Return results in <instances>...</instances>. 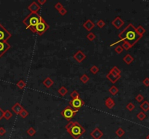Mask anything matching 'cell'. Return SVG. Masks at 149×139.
Wrapping results in <instances>:
<instances>
[{
    "mask_svg": "<svg viewBox=\"0 0 149 139\" xmlns=\"http://www.w3.org/2000/svg\"><path fill=\"white\" fill-rule=\"evenodd\" d=\"M13 112L10 110H7L6 111H5V112H4V118L7 120H10L13 118Z\"/></svg>",
    "mask_w": 149,
    "mask_h": 139,
    "instance_id": "obj_23",
    "label": "cell"
},
{
    "mask_svg": "<svg viewBox=\"0 0 149 139\" xmlns=\"http://www.w3.org/2000/svg\"><path fill=\"white\" fill-rule=\"evenodd\" d=\"M24 109V107L18 102H16L15 104H14L13 106L11 108V110L14 113H15L16 114H19L20 113V112L22 111Z\"/></svg>",
    "mask_w": 149,
    "mask_h": 139,
    "instance_id": "obj_14",
    "label": "cell"
},
{
    "mask_svg": "<svg viewBox=\"0 0 149 139\" xmlns=\"http://www.w3.org/2000/svg\"><path fill=\"white\" fill-rule=\"evenodd\" d=\"M123 61L126 63L127 64H130L131 63L134 61V57L132 56H131L129 54H127V55H125L123 58Z\"/></svg>",
    "mask_w": 149,
    "mask_h": 139,
    "instance_id": "obj_19",
    "label": "cell"
},
{
    "mask_svg": "<svg viewBox=\"0 0 149 139\" xmlns=\"http://www.w3.org/2000/svg\"><path fill=\"white\" fill-rule=\"evenodd\" d=\"M146 139H149V134H148V136L146 137Z\"/></svg>",
    "mask_w": 149,
    "mask_h": 139,
    "instance_id": "obj_45",
    "label": "cell"
},
{
    "mask_svg": "<svg viewBox=\"0 0 149 139\" xmlns=\"http://www.w3.org/2000/svg\"><path fill=\"white\" fill-rule=\"evenodd\" d=\"M70 96H71V97L72 98V99L77 98H80V94H79V93L76 90H73V91L71 93Z\"/></svg>",
    "mask_w": 149,
    "mask_h": 139,
    "instance_id": "obj_32",
    "label": "cell"
},
{
    "mask_svg": "<svg viewBox=\"0 0 149 139\" xmlns=\"http://www.w3.org/2000/svg\"><path fill=\"white\" fill-rule=\"evenodd\" d=\"M67 132L74 139H79L85 132L84 128L77 121H70L65 127Z\"/></svg>",
    "mask_w": 149,
    "mask_h": 139,
    "instance_id": "obj_2",
    "label": "cell"
},
{
    "mask_svg": "<svg viewBox=\"0 0 149 139\" xmlns=\"http://www.w3.org/2000/svg\"><path fill=\"white\" fill-rule=\"evenodd\" d=\"M78 112L79 111H76V110H73V109L68 105L67 106H66V107L61 111V116H63L67 121L70 122V121L71 120V119L74 117Z\"/></svg>",
    "mask_w": 149,
    "mask_h": 139,
    "instance_id": "obj_5",
    "label": "cell"
},
{
    "mask_svg": "<svg viewBox=\"0 0 149 139\" xmlns=\"http://www.w3.org/2000/svg\"><path fill=\"white\" fill-rule=\"evenodd\" d=\"M12 37V34L0 23V41L7 42Z\"/></svg>",
    "mask_w": 149,
    "mask_h": 139,
    "instance_id": "obj_7",
    "label": "cell"
},
{
    "mask_svg": "<svg viewBox=\"0 0 149 139\" xmlns=\"http://www.w3.org/2000/svg\"><path fill=\"white\" fill-rule=\"evenodd\" d=\"M114 51H115V52H116L118 54H122V52H123L124 49H123V48H122L121 45H118V46H116Z\"/></svg>",
    "mask_w": 149,
    "mask_h": 139,
    "instance_id": "obj_35",
    "label": "cell"
},
{
    "mask_svg": "<svg viewBox=\"0 0 149 139\" xmlns=\"http://www.w3.org/2000/svg\"><path fill=\"white\" fill-rule=\"evenodd\" d=\"M11 48V45L7 42L0 41V58L4 55L9 49Z\"/></svg>",
    "mask_w": 149,
    "mask_h": 139,
    "instance_id": "obj_8",
    "label": "cell"
},
{
    "mask_svg": "<svg viewBox=\"0 0 149 139\" xmlns=\"http://www.w3.org/2000/svg\"><path fill=\"white\" fill-rule=\"evenodd\" d=\"M146 118V114H145L144 112H140L137 114V118L140 121H142L144 120Z\"/></svg>",
    "mask_w": 149,
    "mask_h": 139,
    "instance_id": "obj_30",
    "label": "cell"
},
{
    "mask_svg": "<svg viewBox=\"0 0 149 139\" xmlns=\"http://www.w3.org/2000/svg\"><path fill=\"white\" fill-rule=\"evenodd\" d=\"M111 24L114 27H115L116 29L119 30L124 25V22L119 16H118V17L115 18V19L111 22Z\"/></svg>",
    "mask_w": 149,
    "mask_h": 139,
    "instance_id": "obj_11",
    "label": "cell"
},
{
    "mask_svg": "<svg viewBox=\"0 0 149 139\" xmlns=\"http://www.w3.org/2000/svg\"><path fill=\"white\" fill-rule=\"evenodd\" d=\"M42 84H43V85H44L47 88H51V87L53 86L54 81H53V80L52 78H50L49 77H47V78H46L43 80Z\"/></svg>",
    "mask_w": 149,
    "mask_h": 139,
    "instance_id": "obj_16",
    "label": "cell"
},
{
    "mask_svg": "<svg viewBox=\"0 0 149 139\" xmlns=\"http://www.w3.org/2000/svg\"><path fill=\"white\" fill-rule=\"evenodd\" d=\"M40 6H41V5H43V4H44L46 2H47V0H38L37 2H36Z\"/></svg>",
    "mask_w": 149,
    "mask_h": 139,
    "instance_id": "obj_43",
    "label": "cell"
},
{
    "mask_svg": "<svg viewBox=\"0 0 149 139\" xmlns=\"http://www.w3.org/2000/svg\"><path fill=\"white\" fill-rule=\"evenodd\" d=\"M140 107L144 112H147L149 110V102L147 101L143 102L142 104L140 105Z\"/></svg>",
    "mask_w": 149,
    "mask_h": 139,
    "instance_id": "obj_21",
    "label": "cell"
},
{
    "mask_svg": "<svg viewBox=\"0 0 149 139\" xmlns=\"http://www.w3.org/2000/svg\"><path fill=\"white\" fill-rule=\"evenodd\" d=\"M68 89H67L64 86H61V87L58 88V93L61 95V96H65L68 94Z\"/></svg>",
    "mask_w": 149,
    "mask_h": 139,
    "instance_id": "obj_20",
    "label": "cell"
},
{
    "mask_svg": "<svg viewBox=\"0 0 149 139\" xmlns=\"http://www.w3.org/2000/svg\"><path fill=\"white\" fill-rule=\"evenodd\" d=\"M16 86H17V87H18V88H20V89H23V88H26V82H25L24 80H20L16 84Z\"/></svg>",
    "mask_w": 149,
    "mask_h": 139,
    "instance_id": "obj_25",
    "label": "cell"
},
{
    "mask_svg": "<svg viewBox=\"0 0 149 139\" xmlns=\"http://www.w3.org/2000/svg\"><path fill=\"white\" fill-rule=\"evenodd\" d=\"M109 92L112 96H116L119 93V89L116 86L113 85L112 86L110 87V88L109 89Z\"/></svg>",
    "mask_w": 149,
    "mask_h": 139,
    "instance_id": "obj_22",
    "label": "cell"
},
{
    "mask_svg": "<svg viewBox=\"0 0 149 139\" xmlns=\"http://www.w3.org/2000/svg\"><path fill=\"white\" fill-rule=\"evenodd\" d=\"M96 25H97V26L98 28H103L106 26V22H105V21L103 20H99L97 21V22Z\"/></svg>",
    "mask_w": 149,
    "mask_h": 139,
    "instance_id": "obj_37",
    "label": "cell"
},
{
    "mask_svg": "<svg viewBox=\"0 0 149 139\" xmlns=\"http://www.w3.org/2000/svg\"><path fill=\"white\" fill-rule=\"evenodd\" d=\"M80 80L82 82V84H87L88 81L89 80V77L87 75H86V74H83V75L80 77Z\"/></svg>",
    "mask_w": 149,
    "mask_h": 139,
    "instance_id": "obj_26",
    "label": "cell"
},
{
    "mask_svg": "<svg viewBox=\"0 0 149 139\" xmlns=\"http://www.w3.org/2000/svg\"><path fill=\"white\" fill-rule=\"evenodd\" d=\"M136 31H137V34L142 37L143 34L145 33V29L143 28L142 26H139L137 28H136Z\"/></svg>",
    "mask_w": 149,
    "mask_h": 139,
    "instance_id": "obj_24",
    "label": "cell"
},
{
    "mask_svg": "<svg viewBox=\"0 0 149 139\" xmlns=\"http://www.w3.org/2000/svg\"><path fill=\"white\" fill-rule=\"evenodd\" d=\"M105 105H106V106L107 107V108H109L110 110H111V109H113L114 106H115V102H114V100L111 97H108L106 100H105Z\"/></svg>",
    "mask_w": 149,
    "mask_h": 139,
    "instance_id": "obj_15",
    "label": "cell"
},
{
    "mask_svg": "<svg viewBox=\"0 0 149 139\" xmlns=\"http://www.w3.org/2000/svg\"><path fill=\"white\" fill-rule=\"evenodd\" d=\"M95 27V24L91 20H87L84 24H83V28L84 29H86L87 31L90 32L93 28Z\"/></svg>",
    "mask_w": 149,
    "mask_h": 139,
    "instance_id": "obj_13",
    "label": "cell"
},
{
    "mask_svg": "<svg viewBox=\"0 0 149 139\" xmlns=\"http://www.w3.org/2000/svg\"><path fill=\"white\" fill-rule=\"evenodd\" d=\"M135 100L137 102L140 103V102H142V101L144 100V97H143V96H142V94H138V95L136 96Z\"/></svg>",
    "mask_w": 149,
    "mask_h": 139,
    "instance_id": "obj_38",
    "label": "cell"
},
{
    "mask_svg": "<svg viewBox=\"0 0 149 139\" xmlns=\"http://www.w3.org/2000/svg\"><path fill=\"white\" fill-rule=\"evenodd\" d=\"M87 38L88 39L89 42H92L96 38V35L94 33H92V32H89L88 34L87 35Z\"/></svg>",
    "mask_w": 149,
    "mask_h": 139,
    "instance_id": "obj_31",
    "label": "cell"
},
{
    "mask_svg": "<svg viewBox=\"0 0 149 139\" xmlns=\"http://www.w3.org/2000/svg\"><path fill=\"white\" fill-rule=\"evenodd\" d=\"M26 133H27L29 136H31V137H33V136H35V134L36 133V130L34 129V128L31 127V128H29L27 130H26Z\"/></svg>",
    "mask_w": 149,
    "mask_h": 139,
    "instance_id": "obj_28",
    "label": "cell"
},
{
    "mask_svg": "<svg viewBox=\"0 0 149 139\" xmlns=\"http://www.w3.org/2000/svg\"><path fill=\"white\" fill-rule=\"evenodd\" d=\"M142 84H144V86H145L146 87L149 86V78H145L143 80H142Z\"/></svg>",
    "mask_w": 149,
    "mask_h": 139,
    "instance_id": "obj_41",
    "label": "cell"
},
{
    "mask_svg": "<svg viewBox=\"0 0 149 139\" xmlns=\"http://www.w3.org/2000/svg\"><path fill=\"white\" fill-rule=\"evenodd\" d=\"M54 7H55V10H57L58 11H60L61 9H63V8L64 7L63 6V4H61V2H58L57 4H55Z\"/></svg>",
    "mask_w": 149,
    "mask_h": 139,
    "instance_id": "obj_39",
    "label": "cell"
},
{
    "mask_svg": "<svg viewBox=\"0 0 149 139\" xmlns=\"http://www.w3.org/2000/svg\"><path fill=\"white\" fill-rule=\"evenodd\" d=\"M106 78L109 80V81H111V83L113 84H115L120 78H121V76H112L111 75L110 73H108L106 75Z\"/></svg>",
    "mask_w": 149,
    "mask_h": 139,
    "instance_id": "obj_17",
    "label": "cell"
},
{
    "mask_svg": "<svg viewBox=\"0 0 149 139\" xmlns=\"http://www.w3.org/2000/svg\"><path fill=\"white\" fill-rule=\"evenodd\" d=\"M84 105V102L81 98H77L74 99H71L69 102V106L74 110L79 111L81 107Z\"/></svg>",
    "mask_w": 149,
    "mask_h": 139,
    "instance_id": "obj_6",
    "label": "cell"
},
{
    "mask_svg": "<svg viewBox=\"0 0 149 139\" xmlns=\"http://www.w3.org/2000/svg\"><path fill=\"white\" fill-rule=\"evenodd\" d=\"M118 36L120 39L118 42H116L111 44L110 45V46H113L120 42H127L132 47L142 38V36L137 34V31H136V28L132 23H129L121 33L119 34Z\"/></svg>",
    "mask_w": 149,
    "mask_h": 139,
    "instance_id": "obj_1",
    "label": "cell"
},
{
    "mask_svg": "<svg viewBox=\"0 0 149 139\" xmlns=\"http://www.w3.org/2000/svg\"><path fill=\"white\" fill-rule=\"evenodd\" d=\"M89 135L93 139H101L103 136V132L100 130V128H95Z\"/></svg>",
    "mask_w": 149,
    "mask_h": 139,
    "instance_id": "obj_12",
    "label": "cell"
},
{
    "mask_svg": "<svg viewBox=\"0 0 149 139\" xmlns=\"http://www.w3.org/2000/svg\"><path fill=\"white\" fill-rule=\"evenodd\" d=\"M49 28V26L48 25L47 22L41 18L39 22L34 28V33H36L41 36L44 34Z\"/></svg>",
    "mask_w": 149,
    "mask_h": 139,
    "instance_id": "obj_4",
    "label": "cell"
},
{
    "mask_svg": "<svg viewBox=\"0 0 149 139\" xmlns=\"http://www.w3.org/2000/svg\"><path fill=\"white\" fill-rule=\"evenodd\" d=\"M4 112H5V111L0 107V120L2 118H4Z\"/></svg>",
    "mask_w": 149,
    "mask_h": 139,
    "instance_id": "obj_44",
    "label": "cell"
},
{
    "mask_svg": "<svg viewBox=\"0 0 149 139\" xmlns=\"http://www.w3.org/2000/svg\"><path fill=\"white\" fill-rule=\"evenodd\" d=\"M59 12V13L61 14V15H63V16H64L65 14H66L67 13V10L65 8V7H63V9H61L60 11H58Z\"/></svg>",
    "mask_w": 149,
    "mask_h": 139,
    "instance_id": "obj_42",
    "label": "cell"
},
{
    "mask_svg": "<svg viewBox=\"0 0 149 139\" xmlns=\"http://www.w3.org/2000/svg\"><path fill=\"white\" fill-rule=\"evenodd\" d=\"M115 133L118 137L122 138V136L125 134V131L122 129V128H119L115 131Z\"/></svg>",
    "mask_w": 149,
    "mask_h": 139,
    "instance_id": "obj_27",
    "label": "cell"
},
{
    "mask_svg": "<svg viewBox=\"0 0 149 139\" xmlns=\"http://www.w3.org/2000/svg\"><path fill=\"white\" fill-rule=\"evenodd\" d=\"M19 115H20L21 118L25 119V118H26L29 115V113H28V112L26 109H23L22 111L20 112V113L19 114Z\"/></svg>",
    "mask_w": 149,
    "mask_h": 139,
    "instance_id": "obj_29",
    "label": "cell"
},
{
    "mask_svg": "<svg viewBox=\"0 0 149 139\" xmlns=\"http://www.w3.org/2000/svg\"><path fill=\"white\" fill-rule=\"evenodd\" d=\"M41 18V17L39 13H30L23 19V23L26 26L27 29H30L34 33V28L39 22Z\"/></svg>",
    "mask_w": 149,
    "mask_h": 139,
    "instance_id": "obj_3",
    "label": "cell"
},
{
    "mask_svg": "<svg viewBox=\"0 0 149 139\" xmlns=\"http://www.w3.org/2000/svg\"><path fill=\"white\" fill-rule=\"evenodd\" d=\"M121 72H121V70L119 69L118 67L114 66V67H113L111 69L109 73H110L112 76H121Z\"/></svg>",
    "mask_w": 149,
    "mask_h": 139,
    "instance_id": "obj_18",
    "label": "cell"
},
{
    "mask_svg": "<svg viewBox=\"0 0 149 139\" xmlns=\"http://www.w3.org/2000/svg\"><path fill=\"white\" fill-rule=\"evenodd\" d=\"M122 47L123 48V49H125V50H127V51L132 48L131 45H130L129 44H128L127 42H123V44H122Z\"/></svg>",
    "mask_w": 149,
    "mask_h": 139,
    "instance_id": "obj_36",
    "label": "cell"
},
{
    "mask_svg": "<svg viewBox=\"0 0 149 139\" xmlns=\"http://www.w3.org/2000/svg\"><path fill=\"white\" fill-rule=\"evenodd\" d=\"M135 104H133V103H132V102H129L128 104H127V106H126V109L127 110H129V112L133 111L135 110Z\"/></svg>",
    "mask_w": 149,
    "mask_h": 139,
    "instance_id": "obj_34",
    "label": "cell"
},
{
    "mask_svg": "<svg viewBox=\"0 0 149 139\" xmlns=\"http://www.w3.org/2000/svg\"><path fill=\"white\" fill-rule=\"evenodd\" d=\"M28 10L31 13H38L41 10V6L36 2H33L28 6Z\"/></svg>",
    "mask_w": 149,
    "mask_h": 139,
    "instance_id": "obj_10",
    "label": "cell"
},
{
    "mask_svg": "<svg viewBox=\"0 0 149 139\" xmlns=\"http://www.w3.org/2000/svg\"><path fill=\"white\" fill-rule=\"evenodd\" d=\"M6 133V130L4 127H0V136H5Z\"/></svg>",
    "mask_w": 149,
    "mask_h": 139,
    "instance_id": "obj_40",
    "label": "cell"
},
{
    "mask_svg": "<svg viewBox=\"0 0 149 139\" xmlns=\"http://www.w3.org/2000/svg\"><path fill=\"white\" fill-rule=\"evenodd\" d=\"M89 70H90V72H91L92 74L95 75V74H97V73L99 72L100 69H99V68L97 67L96 65H92V66L89 68Z\"/></svg>",
    "mask_w": 149,
    "mask_h": 139,
    "instance_id": "obj_33",
    "label": "cell"
},
{
    "mask_svg": "<svg viewBox=\"0 0 149 139\" xmlns=\"http://www.w3.org/2000/svg\"><path fill=\"white\" fill-rule=\"evenodd\" d=\"M73 57L76 62H78L79 63H81L87 58V56L81 50H79L73 55Z\"/></svg>",
    "mask_w": 149,
    "mask_h": 139,
    "instance_id": "obj_9",
    "label": "cell"
}]
</instances>
